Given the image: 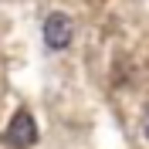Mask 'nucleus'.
<instances>
[{
  "instance_id": "obj_3",
  "label": "nucleus",
  "mask_w": 149,
  "mask_h": 149,
  "mask_svg": "<svg viewBox=\"0 0 149 149\" xmlns=\"http://www.w3.org/2000/svg\"><path fill=\"white\" fill-rule=\"evenodd\" d=\"M146 136H149V115H146Z\"/></svg>"
},
{
  "instance_id": "obj_1",
  "label": "nucleus",
  "mask_w": 149,
  "mask_h": 149,
  "mask_svg": "<svg viewBox=\"0 0 149 149\" xmlns=\"http://www.w3.org/2000/svg\"><path fill=\"white\" fill-rule=\"evenodd\" d=\"M3 142H7L10 149H31L37 142V125H34V115H31L27 109L14 112L10 125L3 129Z\"/></svg>"
},
{
  "instance_id": "obj_2",
  "label": "nucleus",
  "mask_w": 149,
  "mask_h": 149,
  "mask_svg": "<svg viewBox=\"0 0 149 149\" xmlns=\"http://www.w3.org/2000/svg\"><path fill=\"white\" fill-rule=\"evenodd\" d=\"M71 34H74V24L68 14H51V17L44 20V41L47 47H54V51H61V47L71 44Z\"/></svg>"
}]
</instances>
